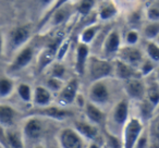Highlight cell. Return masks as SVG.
<instances>
[{"instance_id":"39","label":"cell","mask_w":159,"mask_h":148,"mask_svg":"<svg viewBox=\"0 0 159 148\" xmlns=\"http://www.w3.org/2000/svg\"><path fill=\"white\" fill-rule=\"evenodd\" d=\"M107 137H108V145L110 148H122V144L120 143L119 139L116 137V135L108 132L107 133Z\"/></svg>"},{"instance_id":"20","label":"cell","mask_w":159,"mask_h":148,"mask_svg":"<svg viewBox=\"0 0 159 148\" xmlns=\"http://www.w3.org/2000/svg\"><path fill=\"white\" fill-rule=\"evenodd\" d=\"M118 7L113 1H105L99 6L97 16L100 21H109L118 14Z\"/></svg>"},{"instance_id":"27","label":"cell","mask_w":159,"mask_h":148,"mask_svg":"<svg viewBox=\"0 0 159 148\" xmlns=\"http://www.w3.org/2000/svg\"><path fill=\"white\" fill-rule=\"evenodd\" d=\"M145 53L148 59L154 61L155 63H159V45L155 40H147L145 46Z\"/></svg>"},{"instance_id":"40","label":"cell","mask_w":159,"mask_h":148,"mask_svg":"<svg viewBox=\"0 0 159 148\" xmlns=\"http://www.w3.org/2000/svg\"><path fill=\"white\" fill-rule=\"evenodd\" d=\"M129 21H130L131 24H135V23H139L141 21V14L139 12H133L130 16H129Z\"/></svg>"},{"instance_id":"44","label":"cell","mask_w":159,"mask_h":148,"mask_svg":"<svg viewBox=\"0 0 159 148\" xmlns=\"http://www.w3.org/2000/svg\"><path fill=\"white\" fill-rule=\"evenodd\" d=\"M155 80H156L159 84V66L155 70Z\"/></svg>"},{"instance_id":"14","label":"cell","mask_w":159,"mask_h":148,"mask_svg":"<svg viewBox=\"0 0 159 148\" xmlns=\"http://www.w3.org/2000/svg\"><path fill=\"white\" fill-rule=\"evenodd\" d=\"M89 58V45L79 43L75 50V72L79 75H83L86 71L87 61Z\"/></svg>"},{"instance_id":"25","label":"cell","mask_w":159,"mask_h":148,"mask_svg":"<svg viewBox=\"0 0 159 148\" xmlns=\"http://www.w3.org/2000/svg\"><path fill=\"white\" fill-rule=\"evenodd\" d=\"M6 135H7L8 148H24L23 137L18 131L11 130V128H9L6 130Z\"/></svg>"},{"instance_id":"31","label":"cell","mask_w":159,"mask_h":148,"mask_svg":"<svg viewBox=\"0 0 159 148\" xmlns=\"http://www.w3.org/2000/svg\"><path fill=\"white\" fill-rule=\"evenodd\" d=\"M155 62L152 61L148 58H144V60L141 62L139 66V72L141 74V76H147L149 74H152L155 70H156V66H155Z\"/></svg>"},{"instance_id":"36","label":"cell","mask_w":159,"mask_h":148,"mask_svg":"<svg viewBox=\"0 0 159 148\" xmlns=\"http://www.w3.org/2000/svg\"><path fill=\"white\" fill-rule=\"evenodd\" d=\"M124 42H125V45H128V46H136L139 42V31L132 29L126 32L125 36H124Z\"/></svg>"},{"instance_id":"30","label":"cell","mask_w":159,"mask_h":148,"mask_svg":"<svg viewBox=\"0 0 159 148\" xmlns=\"http://www.w3.org/2000/svg\"><path fill=\"white\" fill-rule=\"evenodd\" d=\"M95 7V0H81L76 7V11L80 16H85L92 12Z\"/></svg>"},{"instance_id":"33","label":"cell","mask_w":159,"mask_h":148,"mask_svg":"<svg viewBox=\"0 0 159 148\" xmlns=\"http://www.w3.org/2000/svg\"><path fill=\"white\" fill-rule=\"evenodd\" d=\"M64 83L61 78H55V76H50L46 82V87L51 92V93H59L61 88L63 87Z\"/></svg>"},{"instance_id":"24","label":"cell","mask_w":159,"mask_h":148,"mask_svg":"<svg viewBox=\"0 0 159 148\" xmlns=\"http://www.w3.org/2000/svg\"><path fill=\"white\" fill-rule=\"evenodd\" d=\"M100 29H102L100 24H92L89 26H86L82 31L81 35H80V43L91 45L95 40L96 36L98 35Z\"/></svg>"},{"instance_id":"38","label":"cell","mask_w":159,"mask_h":148,"mask_svg":"<svg viewBox=\"0 0 159 148\" xmlns=\"http://www.w3.org/2000/svg\"><path fill=\"white\" fill-rule=\"evenodd\" d=\"M66 74V69L64 66L60 63V61H58L57 63H55L52 65V69H51V76H55V78H61L64 76Z\"/></svg>"},{"instance_id":"19","label":"cell","mask_w":159,"mask_h":148,"mask_svg":"<svg viewBox=\"0 0 159 148\" xmlns=\"http://www.w3.org/2000/svg\"><path fill=\"white\" fill-rule=\"evenodd\" d=\"M69 16H70V11H69V9L66 8V5L63 6V7H60L59 9L55 10V11L48 16V19H47L46 22L44 23L43 27L46 26L47 24H50V26H59V25L63 24V23L68 20Z\"/></svg>"},{"instance_id":"18","label":"cell","mask_w":159,"mask_h":148,"mask_svg":"<svg viewBox=\"0 0 159 148\" xmlns=\"http://www.w3.org/2000/svg\"><path fill=\"white\" fill-rule=\"evenodd\" d=\"M51 100H52L51 92L46 86H37L33 91V99H32V101L37 108L49 106Z\"/></svg>"},{"instance_id":"32","label":"cell","mask_w":159,"mask_h":148,"mask_svg":"<svg viewBox=\"0 0 159 148\" xmlns=\"http://www.w3.org/2000/svg\"><path fill=\"white\" fill-rule=\"evenodd\" d=\"M139 102H141V106H139V111H141L142 119H143V120L149 119V118L152 117V112H154V110L156 108H155V107L152 106L149 101H147L145 98H144L143 100H141Z\"/></svg>"},{"instance_id":"2","label":"cell","mask_w":159,"mask_h":148,"mask_svg":"<svg viewBox=\"0 0 159 148\" xmlns=\"http://www.w3.org/2000/svg\"><path fill=\"white\" fill-rule=\"evenodd\" d=\"M144 131L143 121L139 118H129L121 130L122 148H135Z\"/></svg>"},{"instance_id":"42","label":"cell","mask_w":159,"mask_h":148,"mask_svg":"<svg viewBox=\"0 0 159 148\" xmlns=\"http://www.w3.org/2000/svg\"><path fill=\"white\" fill-rule=\"evenodd\" d=\"M37 1L43 6V7H50L53 2V0H37Z\"/></svg>"},{"instance_id":"28","label":"cell","mask_w":159,"mask_h":148,"mask_svg":"<svg viewBox=\"0 0 159 148\" xmlns=\"http://www.w3.org/2000/svg\"><path fill=\"white\" fill-rule=\"evenodd\" d=\"M14 89V83L10 78H0V98H7Z\"/></svg>"},{"instance_id":"43","label":"cell","mask_w":159,"mask_h":148,"mask_svg":"<svg viewBox=\"0 0 159 148\" xmlns=\"http://www.w3.org/2000/svg\"><path fill=\"white\" fill-rule=\"evenodd\" d=\"M3 48H5V40H3V37H2V36L0 35V56L2 55Z\"/></svg>"},{"instance_id":"4","label":"cell","mask_w":159,"mask_h":148,"mask_svg":"<svg viewBox=\"0 0 159 148\" xmlns=\"http://www.w3.org/2000/svg\"><path fill=\"white\" fill-rule=\"evenodd\" d=\"M32 36L31 27L26 25L16 26L9 32L8 36V46L12 51H19L22 47L27 44Z\"/></svg>"},{"instance_id":"15","label":"cell","mask_w":159,"mask_h":148,"mask_svg":"<svg viewBox=\"0 0 159 148\" xmlns=\"http://www.w3.org/2000/svg\"><path fill=\"white\" fill-rule=\"evenodd\" d=\"M33 115H37V117L42 118H49V119L58 120V121H62V120L66 119L72 113L68 111L66 109H63L61 107H51L50 105L47 107H42V108H37Z\"/></svg>"},{"instance_id":"21","label":"cell","mask_w":159,"mask_h":148,"mask_svg":"<svg viewBox=\"0 0 159 148\" xmlns=\"http://www.w3.org/2000/svg\"><path fill=\"white\" fill-rule=\"evenodd\" d=\"M16 111L8 105H0V124L5 128H11L16 122Z\"/></svg>"},{"instance_id":"46","label":"cell","mask_w":159,"mask_h":148,"mask_svg":"<svg viewBox=\"0 0 159 148\" xmlns=\"http://www.w3.org/2000/svg\"><path fill=\"white\" fill-rule=\"evenodd\" d=\"M155 42H156V43H157V44H158V45H159V35H158V36H157V38H156V39H155Z\"/></svg>"},{"instance_id":"41","label":"cell","mask_w":159,"mask_h":148,"mask_svg":"<svg viewBox=\"0 0 159 148\" xmlns=\"http://www.w3.org/2000/svg\"><path fill=\"white\" fill-rule=\"evenodd\" d=\"M152 133L156 136V138L159 141V118L152 124Z\"/></svg>"},{"instance_id":"16","label":"cell","mask_w":159,"mask_h":148,"mask_svg":"<svg viewBox=\"0 0 159 148\" xmlns=\"http://www.w3.org/2000/svg\"><path fill=\"white\" fill-rule=\"evenodd\" d=\"M84 113L89 122L97 126H102L106 123V114L99 106L91 101H86L84 105Z\"/></svg>"},{"instance_id":"11","label":"cell","mask_w":159,"mask_h":148,"mask_svg":"<svg viewBox=\"0 0 159 148\" xmlns=\"http://www.w3.org/2000/svg\"><path fill=\"white\" fill-rule=\"evenodd\" d=\"M124 91L129 98L141 101L145 98L146 84L142 78H132L124 81Z\"/></svg>"},{"instance_id":"7","label":"cell","mask_w":159,"mask_h":148,"mask_svg":"<svg viewBox=\"0 0 159 148\" xmlns=\"http://www.w3.org/2000/svg\"><path fill=\"white\" fill-rule=\"evenodd\" d=\"M79 86L77 78H72L66 84H64L57 96V101L59 106L66 107L72 105L76 100V97L79 95Z\"/></svg>"},{"instance_id":"23","label":"cell","mask_w":159,"mask_h":148,"mask_svg":"<svg viewBox=\"0 0 159 148\" xmlns=\"http://www.w3.org/2000/svg\"><path fill=\"white\" fill-rule=\"evenodd\" d=\"M145 99L149 101L155 108L159 106V84L156 80L149 81L148 84H146V93Z\"/></svg>"},{"instance_id":"3","label":"cell","mask_w":159,"mask_h":148,"mask_svg":"<svg viewBox=\"0 0 159 148\" xmlns=\"http://www.w3.org/2000/svg\"><path fill=\"white\" fill-rule=\"evenodd\" d=\"M33 58H34L33 47L29 46V45H25L24 47H22L16 52L14 59L12 60L10 65L8 66L7 73L8 74H16L18 72H21L27 65H30V63L33 61Z\"/></svg>"},{"instance_id":"22","label":"cell","mask_w":159,"mask_h":148,"mask_svg":"<svg viewBox=\"0 0 159 148\" xmlns=\"http://www.w3.org/2000/svg\"><path fill=\"white\" fill-rule=\"evenodd\" d=\"M56 59V50L52 47L48 46L40 52L37 60V69L38 72H43L47 66H49Z\"/></svg>"},{"instance_id":"37","label":"cell","mask_w":159,"mask_h":148,"mask_svg":"<svg viewBox=\"0 0 159 148\" xmlns=\"http://www.w3.org/2000/svg\"><path fill=\"white\" fill-rule=\"evenodd\" d=\"M146 16L148 21H159V6H149L146 10Z\"/></svg>"},{"instance_id":"6","label":"cell","mask_w":159,"mask_h":148,"mask_svg":"<svg viewBox=\"0 0 159 148\" xmlns=\"http://www.w3.org/2000/svg\"><path fill=\"white\" fill-rule=\"evenodd\" d=\"M102 53L104 58L111 60L117 57L118 51L121 48V34L117 29H113L107 34L106 38L102 42Z\"/></svg>"},{"instance_id":"1","label":"cell","mask_w":159,"mask_h":148,"mask_svg":"<svg viewBox=\"0 0 159 148\" xmlns=\"http://www.w3.org/2000/svg\"><path fill=\"white\" fill-rule=\"evenodd\" d=\"M86 71L89 73L91 83L106 80L107 78L113 75V63L112 61L106 59V58H98L95 56H91L87 61Z\"/></svg>"},{"instance_id":"47","label":"cell","mask_w":159,"mask_h":148,"mask_svg":"<svg viewBox=\"0 0 159 148\" xmlns=\"http://www.w3.org/2000/svg\"><path fill=\"white\" fill-rule=\"evenodd\" d=\"M34 148H44V147H42V146H36V147H34Z\"/></svg>"},{"instance_id":"8","label":"cell","mask_w":159,"mask_h":148,"mask_svg":"<svg viewBox=\"0 0 159 148\" xmlns=\"http://www.w3.org/2000/svg\"><path fill=\"white\" fill-rule=\"evenodd\" d=\"M116 58L136 69H139L141 62L144 60V56L141 49H139L136 46H128V45L120 48Z\"/></svg>"},{"instance_id":"35","label":"cell","mask_w":159,"mask_h":148,"mask_svg":"<svg viewBox=\"0 0 159 148\" xmlns=\"http://www.w3.org/2000/svg\"><path fill=\"white\" fill-rule=\"evenodd\" d=\"M70 1H71V0H56L55 5H51V6H50V9H49L48 11L46 12V14H45V16L42 18V20H40V23H39V29H42L43 25H44V23L46 22V20H47V19H48V16H50V14L52 13V12L55 11V10L59 9L60 7H63V6L68 5V3L70 2Z\"/></svg>"},{"instance_id":"45","label":"cell","mask_w":159,"mask_h":148,"mask_svg":"<svg viewBox=\"0 0 159 148\" xmlns=\"http://www.w3.org/2000/svg\"><path fill=\"white\" fill-rule=\"evenodd\" d=\"M89 148H100V146L98 145L96 141H92L91 143V145L89 146Z\"/></svg>"},{"instance_id":"17","label":"cell","mask_w":159,"mask_h":148,"mask_svg":"<svg viewBox=\"0 0 159 148\" xmlns=\"http://www.w3.org/2000/svg\"><path fill=\"white\" fill-rule=\"evenodd\" d=\"M74 130L79 133L83 138L89 141H96L98 138V128L97 125L85 121H75Z\"/></svg>"},{"instance_id":"13","label":"cell","mask_w":159,"mask_h":148,"mask_svg":"<svg viewBox=\"0 0 159 148\" xmlns=\"http://www.w3.org/2000/svg\"><path fill=\"white\" fill-rule=\"evenodd\" d=\"M113 63V76L122 81H126L132 78H142L139 72V69L126 64L125 62L121 61L120 59L116 58Z\"/></svg>"},{"instance_id":"9","label":"cell","mask_w":159,"mask_h":148,"mask_svg":"<svg viewBox=\"0 0 159 148\" xmlns=\"http://www.w3.org/2000/svg\"><path fill=\"white\" fill-rule=\"evenodd\" d=\"M129 120V101L126 99H121L115 105L110 114V122L112 125L119 128L121 132L122 128Z\"/></svg>"},{"instance_id":"26","label":"cell","mask_w":159,"mask_h":148,"mask_svg":"<svg viewBox=\"0 0 159 148\" xmlns=\"http://www.w3.org/2000/svg\"><path fill=\"white\" fill-rule=\"evenodd\" d=\"M142 35L147 40H155L159 35V21H148L142 29Z\"/></svg>"},{"instance_id":"34","label":"cell","mask_w":159,"mask_h":148,"mask_svg":"<svg viewBox=\"0 0 159 148\" xmlns=\"http://www.w3.org/2000/svg\"><path fill=\"white\" fill-rule=\"evenodd\" d=\"M70 48V38H66V39H62V42L60 43L59 47L57 49V52H56V60L57 61H62L64 59V57L66 56Z\"/></svg>"},{"instance_id":"12","label":"cell","mask_w":159,"mask_h":148,"mask_svg":"<svg viewBox=\"0 0 159 148\" xmlns=\"http://www.w3.org/2000/svg\"><path fill=\"white\" fill-rule=\"evenodd\" d=\"M43 122L37 115H31L23 125V135L29 141H37L43 134Z\"/></svg>"},{"instance_id":"10","label":"cell","mask_w":159,"mask_h":148,"mask_svg":"<svg viewBox=\"0 0 159 148\" xmlns=\"http://www.w3.org/2000/svg\"><path fill=\"white\" fill-rule=\"evenodd\" d=\"M61 148H83V137L74 128H63L58 135Z\"/></svg>"},{"instance_id":"5","label":"cell","mask_w":159,"mask_h":148,"mask_svg":"<svg viewBox=\"0 0 159 148\" xmlns=\"http://www.w3.org/2000/svg\"><path fill=\"white\" fill-rule=\"evenodd\" d=\"M110 93L105 80L93 82L89 89V99L91 102L102 107L109 101Z\"/></svg>"},{"instance_id":"29","label":"cell","mask_w":159,"mask_h":148,"mask_svg":"<svg viewBox=\"0 0 159 148\" xmlns=\"http://www.w3.org/2000/svg\"><path fill=\"white\" fill-rule=\"evenodd\" d=\"M19 97L21 98V100L24 102H31L33 99V91H32L31 86L26 83H21L16 88Z\"/></svg>"}]
</instances>
